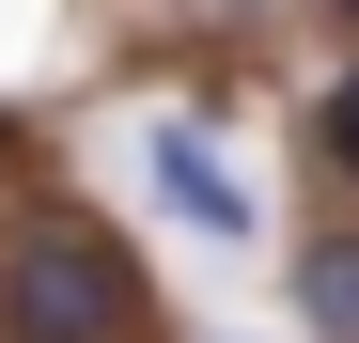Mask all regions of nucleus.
Returning <instances> with one entry per match:
<instances>
[{"label":"nucleus","mask_w":359,"mask_h":343,"mask_svg":"<svg viewBox=\"0 0 359 343\" xmlns=\"http://www.w3.org/2000/svg\"><path fill=\"white\" fill-rule=\"evenodd\" d=\"M313 141H328V172H359V63H344V78L313 94Z\"/></svg>","instance_id":"obj_4"},{"label":"nucleus","mask_w":359,"mask_h":343,"mask_svg":"<svg viewBox=\"0 0 359 343\" xmlns=\"http://www.w3.org/2000/svg\"><path fill=\"white\" fill-rule=\"evenodd\" d=\"M344 16H359V0H344Z\"/></svg>","instance_id":"obj_6"},{"label":"nucleus","mask_w":359,"mask_h":343,"mask_svg":"<svg viewBox=\"0 0 359 343\" xmlns=\"http://www.w3.org/2000/svg\"><path fill=\"white\" fill-rule=\"evenodd\" d=\"M0 156H16V109H0Z\"/></svg>","instance_id":"obj_5"},{"label":"nucleus","mask_w":359,"mask_h":343,"mask_svg":"<svg viewBox=\"0 0 359 343\" xmlns=\"http://www.w3.org/2000/svg\"><path fill=\"white\" fill-rule=\"evenodd\" d=\"M297 328H313V343H359V234H313V250H297Z\"/></svg>","instance_id":"obj_3"},{"label":"nucleus","mask_w":359,"mask_h":343,"mask_svg":"<svg viewBox=\"0 0 359 343\" xmlns=\"http://www.w3.org/2000/svg\"><path fill=\"white\" fill-rule=\"evenodd\" d=\"M141 328V281L94 218H32L0 250V343H126Z\"/></svg>","instance_id":"obj_1"},{"label":"nucleus","mask_w":359,"mask_h":343,"mask_svg":"<svg viewBox=\"0 0 359 343\" xmlns=\"http://www.w3.org/2000/svg\"><path fill=\"white\" fill-rule=\"evenodd\" d=\"M156 188L188 203V234H250V188L219 172V141H203V125H172V141H156Z\"/></svg>","instance_id":"obj_2"}]
</instances>
